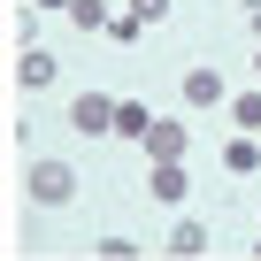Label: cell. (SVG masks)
Returning a JSON list of instances; mask_svg holds the SVG:
<instances>
[{"label": "cell", "instance_id": "6", "mask_svg": "<svg viewBox=\"0 0 261 261\" xmlns=\"http://www.w3.org/2000/svg\"><path fill=\"white\" fill-rule=\"evenodd\" d=\"M146 154H154V162H185V154H192V130H185V123H169V115H162V123H154V130H146Z\"/></svg>", "mask_w": 261, "mask_h": 261}, {"label": "cell", "instance_id": "1", "mask_svg": "<svg viewBox=\"0 0 261 261\" xmlns=\"http://www.w3.org/2000/svg\"><path fill=\"white\" fill-rule=\"evenodd\" d=\"M23 192H31L39 207H69V200H77V169L54 162V154H39V162L23 169Z\"/></svg>", "mask_w": 261, "mask_h": 261}, {"label": "cell", "instance_id": "8", "mask_svg": "<svg viewBox=\"0 0 261 261\" xmlns=\"http://www.w3.org/2000/svg\"><path fill=\"white\" fill-rule=\"evenodd\" d=\"M223 169H230V177H253V169H261V139H253V130H230V146H223Z\"/></svg>", "mask_w": 261, "mask_h": 261}, {"label": "cell", "instance_id": "14", "mask_svg": "<svg viewBox=\"0 0 261 261\" xmlns=\"http://www.w3.org/2000/svg\"><path fill=\"white\" fill-rule=\"evenodd\" d=\"M31 8H39V16H69V8H77V0H31Z\"/></svg>", "mask_w": 261, "mask_h": 261}, {"label": "cell", "instance_id": "3", "mask_svg": "<svg viewBox=\"0 0 261 261\" xmlns=\"http://www.w3.org/2000/svg\"><path fill=\"white\" fill-rule=\"evenodd\" d=\"M69 130H77V139L115 130V92H77V100H69Z\"/></svg>", "mask_w": 261, "mask_h": 261}, {"label": "cell", "instance_id": "11", "mask_svg": "<svg viewBox=\"0 0 261 261\" xmlns=\"http://www.w3.org/2000/svg\"><path fill=\"white\" fill-rule=\"evenodd\" d=\"M69 23H77V31H108V23H115V8H108V0H77Z\"/></svg>", "mask_w": 261, "mask_h": 261}, {"label": "cell", "instance_id": "13", "mask_svg": "<svg viewBox=\"0 0 261 261\" xmlns=\"http://www.w3.org/2000/svg\"><path fill=\"white\" fill-rule=\"evenodd\" d=\"M139 31H146V23H139V16H130V8H123V16L108 23V39H115V46H139Z\"/></svg>", "mask_w": 261, "mask_h": 261}, {"label": "cell", "instance_id": "4", "mask_svg": "<svg viewBox=\"0 0 261 261\" xmlns=\"http://www.w3.org/2000/svg\"><path fill=\"white\" fill-rule=\"evenodd\" d=\"M54 77H62V62H54L46 46H31V39H23V46H16V85H23V92H46Z\"/></svg>", "mask_w": 261, "mask_h": 261}, {"label": "cell", "instance_id": "5", "mask_svg": "<svg viewBox=\"0 0 261 261\" xmlns=\"http://www.w3.org/2000/svg\"><path fill=\"white\" fill-rule=\"evenodd\" d=\"M146 192H154L162 207H177V200L192 192V169H185V162H154V169H146Z\"/></svg>", "mask_w": 261, "mask_h": 261}, {"label": "cell", "instance_id": "7", "mask_svg": "<svg viewBox=\"0 0 261 261\" xmlns=\"http://www.w3.org/2000/svg\"><path fill=\"white\" fill-rule=\"evenodd\" d=\"M154 123H162V115H154L146 100H115V139H139V146H146V130H154Z\"/></svg>", "mask_w": 261, "mask_h": 261}, {"label": "cell", "instance_id": "15", "mask_svg": "<svg viewBox=\"0 0 261 261\" xmlns=\"http://www.w3.org/2000/svg\"><path fill=\"white\" fill-rule=\"evenodd\" d=\"M246 23H253V39H261V0H246Z\"/></svg>", "mask_w": 261, "mask_h": 261}, {"label": "cell", "instance_id": "9", "mask_svg": "<svg viewBox=\"0 0 261 261\" xmlns=\"http://www.w3.org/2000/svg\"><path fill=\"white\" fill-rule=\"evenodd\" d=\"M238 130H253V139H261V85H246V92H230V108H223Z\"/></svg>", "mask_w": 261, "mask_h": 261}, {"label": "cell", "instance_id": "17", "mask_svg": "<svg viewBox=\"0 0 261 261\" xmlns=\"http://www.w3.org/2000/svg\"><path fill=\"white\" fill-rule=\"evenodd\" d=\"M253 253H261V238H253Z\"/></svg>", "mask_w": 261, "mask_h": 261}, {"label": "cell", "instance_id": "10", "mask_svg": "<svg viewBox=\"0 0 261 261\" xmlns=\"http://www.w3.org/2000/svg\"><path fill=\"white\" fill-rule=\"evenodd\" d=\"M169 253H207V223L200 215H177L169 223Z\"/></svg>", "mask_w": 261, "mask_h": 261}, {"label": "cell", "instance_id": "16", "mask_svg": "<svg viewBox=\"0 0 261 261\" xmlns=\"http://www.w3.org/2000/svg\"><path fill=\"white\" fill-rule=\"evenodd\" d=\"M253 85H261V54H253Z\"/></svg>", "mask_w": 261, "mask_h": 261}, {"label": "cell", "instance_id": "2", "mask_svg": "<svg viewBox=\"0 0 261 261\" xmlns=\"http://www.w3.org/2000/svg\"><path fill=\"white\" fill-rule=\"evenodd\" d=\"M177 92H185V108H200V115H215V108H230V85H223V69H215V62H192Z\"/></svg>", "mask_w": 261, "mask_h": 261}, {"label": "cell", "instance_id": "12", "mask_svg": "<svg viewBox=\"0 0 261 261\" xmlns=\"http://www.w3.org/2000/svg\"><path fill=\"white\" fill-rule=\"evenodd\" d=\"M123 8H130V16H139L146 31H154V23H169V0H123Z\"/></svg>", "mask_w": 261, "mask_h": 261}]
</instances>
